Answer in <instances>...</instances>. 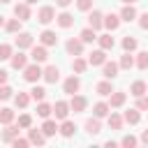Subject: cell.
<instances>
[{"instance_id": "1", "label": "cell", "mask_w": 148, "mask_h": 148, "mask_svg": "<svg viewBox=\"0 0 148 148\" xmlns=\"http://www.w3.org/2000/svg\"><path fill=\"white\" fill-rule=\"evenodd\" d=\"M42 74H44V69L39 67V62L25 65V69H23V79H25L28 83H37V81L42 79Z\"/></svg>"}, {"instance_id": "2", "label": "cell", "mask_w": 148, "mask_h": 148, "mask_svg": "<svg viewBox=\"0 0 148 148\" xmlns=\"http://www.w3.org/2000/svg\"><path fill=\"white\" fill-rule=\"evenodd\" d=\"M37 21H39L42 25H49L51 21H56V9H53L51 5L39 7V12H37Z\"/></svg>"}, {"instance_id": "3", "label": "cell", "mask_w": 148, "mask_h": 148, "mask_svg": "<svg viewBox=\"0 0 148 148\" xmlns=\"http://www.w3.org/2000/svg\"><path fill=\"white\" fill-rule=\"evenodd\" d=\"M32 44H35V39H32V35H30V32H16V37H14V46H16L18 51L30 49Z\"/></svg>"}, {"instance_id": "4", "label": "cell", "mask_w": 148, "mask_h": 148, "mask_svg": "<svg viewBox=\"0 0 148 148\" xmlns=\"http://www.w3.org/2000/svg\"><path fill=\"white\" fill-rule=\"evenodd\" d=\"M79 88H81V79L79 76H67L65 81H62V92H67V95H76L79 92Z\"/></svg>"}, {"instance_id": "5", "label": "cell", "mask_w": 148, "mask_h": 148, "mask_svg": "<svg viewBox=\"0 0 148 148\" xmlns=\"http://www.w3.org/2000/svg\"><path fill=\"white\" fill-rule=\"evenodd\" d=\"M65 51L69 53V56H81L83 53V42H81V37L76 39V37H69L67 42H65Z\"/></svg>"}, {"instance_id": "6", "label": "cell", "mask_w": 148, "mask_h": 148, "mask_svg": "<svg viewBox=\"0 0 148 148\" xmlns=\"http://www.w3.org/2000/svg\"><path fill=\"white\" fill-rule=\"evenodd\" d=\"M30 58H32V62H46L49 60V51H46V46L44 44H39V46H30Z\"/></svg>"}, {"instance_id": "7", "label": "cell", "mask_w": 148, "mask_h": 148, "mask_svg": "<svg viewBox=\"0 0 148 148\" xmlns=\"http://www.w3.org/2000/svg\"><path fill=\"white\" fill-rule=\"evenodd\" d=\"M69 102H65V99H58L56 104H53V116H56V120H65L67 116H69Z\"/></svg>"}, {"instance_id": "8", "label": "cell", "mask_w": 148, "mask_h": 148, "mask_svg": "<svg viewBox=\"0 0 148 148\" xmlns=\"http://www.w3.org/2000/svg\"><path fill=\"white\" fill-rule=\"evenodd\" d=\"M118 72H120V65L113 62V60H106V62L102 65V76H104V79H111V81H113V79L118 76Z\"/></svg>"}, {"instance_id": "9", "label": "cell", "mask_w": 148, "mask_h": 148, "mask_svg": "<svg viewBox=\"0 0 148 148\" xmlns=\"http://www.w3.org/2000/svg\"><path fill=\"white\" fill-rule=\"evenodd\" d=\"M18 132H21V127H18V125H12V123H9V125H7V127H5L2 132H0V139H2L5 143H9V146H12V141H14L16 136H18Z\"/></svg>"}, {"instance_id": "10", "label": "cell", "mask_w": 148, "mask_h": 148, "mask_svg": "<svg viewBox=\"0 0 148 148\" xmlns=\"http://www.w3.org/2000/svg\"><path fill=\"white\" fill-rule=\"evenodd\" d=\"M88 25L95 28V30L104 28V14H102L99 9H90V14H88Z\"/></svg>"}, {"instance_id": "11", "label": "cell", "mask_w": 148, "mask_h": 148, "mask_svg": "<svg viewBox=\"0 0 148 148\" xmlns=\"http://www.w3.org/2000/svg\"><path fill=\"white\" fill-rule=\"evenodd\" d=\"M86 106H88V99H86L83 95H72V99H69V109H72L74 113H83Z\"/></svg>"}, {"instance_id": "12", "label": "cell", "mask_w": 148, "mask_h": 148, "mask_svg": "<svg viewBox=\"0 0 148 148\" xmlns=\"http://www.w3.org/2000/svg\"><path fill=\"white\" fill-rule=\"evenodd\" d=\"M28 139H30V143H35V146H44L49 136L42 132V127H39V130H37V127H30V130H28Z\"/></svg>"}, {"instance_id": "13", "label": "cell", "mask_w": 148, "mask_h": 148, "mask_svg": "<svg viewBox=\"0 0 148 148\" xmlns=\"http://www.w3.org/2000/svg\"><path fill=\"white\" fill-rule=\"evenodd\" d=\"M14 16H16V18H21V21H28V18L32 16L30 5H28V2H18V5H14Z\"/></svg>"}, {"instance_id": "14", "label": "cell", "mask_w": 148, "mask_h": 148, "mask_svg": "<svg viewBox=\"0 0 148 148\" xmlns=\"http://www.w3.org/2000/svg\"><path fill=\"white\" fill-rule=\"evenodd\" d=\"M42 79H44L46 83H56V81L60 79V69H58L56 65H46V67H44V74H42Z\"/></svg>"}, {"instance_id": "15", "label": "cell", "mask_w": 148, "mask_h": 148, "mask_svg": "<svg viewBox=\"0 0 148 148\" xmlns=\"http://www.w3.org/2000/svg\"><path fill=\"white\" fill-rule=\"evenodd\" d=\"M125 99H127V95H125L123 90H113V92L109 95V106H111V109H120V106L125 104Z\"/></svg>"}, {"instance_id": "16", "label": "cell", "mask_w": 148, "mask_h": 148, "mask_svg": "<svg viewBox=\"0 0 148 148\" xmlns=\"http://www.w3.org/2000/svg\"><path fill=\"white\" fill-rule=\"evenodd\" d=\"M118 25H120V14H104V28L109 30V32H113V30H118Z\"/></svg>"}, {"instance_id": "17", "label": "cell", "mask_w": 148, "mask_h": 148, "mask_svg": "<svg viewBox=\"0 0 148 148\" xmlns=\"http://www.w3.org/2000/svg\"><path fill=\"white\" fill-rule=\"evenodd\" d=\"M83 127H86V132H88L90 136H95V134H99V132H102V123H99V118H97V116L88 118Z\"/></svg>"}, {"instance_id": "18", "label": "cell", "mask_w": 148, "mask_h": 148, "mask_svg": "<svg viewBox=\"0 0 148 148\" xmlns=\"http://www.w3.org/2000/svg\"><path fill=\"white\" fill-rule=\"evenodd\" d=\"M136 9H134V5H125L123 9H120V21H125V23H132V21H136Z\"/></svg>"}, {"instance_id": "19", "label": "cell", "mask_w": 148, "mask_h": 148, "mask_svg": "<svg viewBox=\"0 0 148 148\" xmlns=\"http://www.w3.org/2000/svg\"><path fill=\"white\" fill-rule=\"evenodd\" d=\"M74 21H76V18H74L69 12H60V14H56V23H58L60 28H72Z\"/></svg>"}, {"instance_id": "20", "label": "cell", "mask_w": 148, "mask_h": 148, "mask_svg": "<svg viewBox=\"0 0 148 148\" xmlns=\"http://www.w3.org/2000/svg\"><path fill=\"white\" fill-rule=\"evenodd\" d=\"M106 62V51L104 49H97V51H92L90 56H88V65H104Z\"/></svg>"}, {"instance_id": "21", "label": "cell", "mask_w": 148, "mask_h": 148, "mask_svg": "<svg viewBox=\"0 0 148 148\" xmlns=\"http://www.w3.org/2000/svg\"><path fill=\"white\" fill-rule=\"evenodd\" d=\"M9 62H12V69H25V65H28V56L25 53H14L12 58H9Z\"/></svg>"}, {"instance_id": "22", "label": "cell", "mask_w": 148, "mask_h": 148, "mask_svg": "<svg viewBox=\"0 0 148 148\" xmlns=\"http://www.w3.org/2000/svg\"><path fill=\"white\" fill-rule=\"evenodd\" d=\"M39 42H42L44 46H56V44H58V35H56L53 30H42Z\"/></svg>"}, {"instance_id": "23", "label": "cell", "mask_w": 148, "mask_h": 148, "mask_svg": "<svg viewBox=\"0 0 148 148\" xmlns=\"http://www.w3.org/2000/svg\"><path fill=\"white\" fill-rule=\"evenodd\" d=\"M95 92H97L99 97H109V95L113 92V86H111V79H106V81H99V83L95 86Z\"/></svg>"}, {"instance_id": "24", "label": "cell", "mask_w": 148, "mask_h": 148, "mask_svg": "<svg viewBox=\"0 0 148 148\" xmlns=\"http://www.w3.org/2000/svg\"><path fill=\"white\" fill-rule=\"evenodd\" d=\"M123 120L127 123V125H136L139 120H141V111L134 106V109H127L125 113H123Z\"/></svg>"}, {"instance_id": "25", "label": "cell", "mask_w": 148, "mask_h": 148, "mask_svg": "<svg viewBox=\"0 0 148 148\" xmlns=\"http://www.w3.org/2000/svg\"><path fill=\"white\" fill-rule=\"evenodd\" d=\"M58 130H60V125H58L53 118H44V123H42V132H44L46 136H53Z\"/></svg>"}, {"instance_id": "26", "label": "cell", "mask_w": 148, "mask_h": 148, "mask_svg": "<svg viewBox=\"0 0 148 148\" xmlns=\"http://www.w3.org/2000/svg\"><path fill=\"white\" fill-rule=\"evenodd\" d=\"M79 37H81V42H83V44H92V42H97V30L88 25V28H83V30H81V35H79Z\"/></svg>"}, {"instance_id": "27", "label": "cell", "mask_w": 148, "mask_h": 148, "mask_svg": "<svg viewBox=\"0 0 148 148\" xmlns=\"http://www.w3.org/2000/svg\"><path fill=\"white\" fill-rule=\"evenodd\" d=\"M109 113H111L109 102H97V104L92 106V116H97V118H106Z\"/></svg>"}, {"instance_id": "28", "label": "cell", "mask_w": 148, "mask_h": 148, "mask_svg": "<svg viewBox=\"0 0 148 148\" xmlns=\"http://www.w3.org/2000/svg\"><path fill=\"white\" fill-rule=\"evenodd\" d=\"M97 42H99V49H104V51H111L113 46H116V39L106 32V35H97Z\"/></svg>"}, {"instance_id": "29", "label": "cell", "mask_w": 148, "mask_h": 148, "mask_svg": "<svg viewBox=\"0 0 148 148\" xmlns=\"http://www.w3.org/2000/svg\"><path fill=\"white\" fill-rule=\"evenodd\" d=\"M146 92H148V83H146V81H134V83L130 86V95H134V97L146 95Z\"/></svg>"}, {"instance_id": "30", "label": "cell", "mask_w": 148, "mask_h": 148, "mask_svg": "<svg viewBox=\"0 0 148 148\" xmlns=\"http://www.w3.org/2000/svg\"><path fill=\"white\" fill-rule=\"evenodd\" d=\"M58 132H60V134H62V136H65V139H69V136H74V132H76V125H74V123H72V120H67V118H65V120H62V125H60V130H58Z\"/></svg>"}, {"instance_id": "31", "label": "cell", "mask_w": 148, "mask_h": 148, "mask_svg": "<svg viewBox=\"0 0 148 148\" xmlns=\"http://www.w3.org/2000/svg\"><path fill=\"white\" fill-rule=\"evenodd\" d=\"M72 69H74L76 74H83V72L88 69V60H83L81 56H74V60H72Z\"/></svg>"}, {"instance_id": "32", "label": "cell", "mask_w": 148, "mask_h": 148, "mask_svg": "<svg viewBox=\"0 0 148 148\" xmlns=\"http://www.w3.org/2000/svg\"><path fill=\"white\" fill-rule=\"evenodd\" d=\"M30 99H32V97H30L28 92H16V95H14V104H16V109H25V106L30 104Z\"/></svg>"}, {"instance_id": "33", "label": "cell", "mask_w": 148, "mask_h": 148, "mask_svg": "<svg viewBox=\"0 0 148 148\" xmlns=\"http://www.w3.org/2000/svg\"><path fill=\"white\" fill-rule=\"evenodd\" d=\"M51 113H53V104H49V102L42 99V102L37 104V116H39V118H49Z\"/></svg>"}, {"instance_id": "34", "label": "cell", "mask_w": 148, "mask_h": 148, "mask_svg": "<svg viewBox=\"0 0 148 148\" xmlns=\"http://www.w3.org/2000/svg\"><path fill=\"white\" fill-rule=\"evenodd\" d=\"M21 25H23V21H21V18H9V21L5 23V30H7V32H12V35H16V32H21Z\"/></svg>"}, {"instance_id": "35", "label": "cell", "mask_w": 148, "mask_h": 148, "mask_svg": "<svg viewBox=\"0 0 148 148\" xmlns=\"http://www.w3.org/2000/svg\"><path fill=\"white\" fill-rule=\"evenodd\" d=\"M118 65H120V69H132V67H134V58H132V53H130V51H125V53L120 56Z\"/></svg>"}, {"instance_id": "36", "label": "cell", "mask_w": 148, "mask_h": 148, "mask_svg": "<svg viewBox=\"0 0 148 148\" xmlns=\"http://www.w3.org/2000/svg\"><path fill=\"white\" fill-rule=\"evenodd\" d=\"M123 123H125V120H123L120 113H113V111L109 113V127H111V130H123Z\"/></svg>"}, {"instance_id": "37", "label": "cell", "mask_w": 148, "mask_h": 148, "mask_svg": "<svg viewBox=\"0 0 148 148\" xmlns=\"http://www.w3.org/2000/svg\"><path fill=\"white\" fill-rule=\"evenodd\" d=\"M136 46H139L136 37H132V35H125V37H123V49H125V51L132 53V51H136Z\"/></svg>"}, {"instance_id": "38", "label": "cell", "mask_w": 148, "mask_h": 148, "mask_svg": "<svg viewBox=\"0 0 148 148\" xmlns=\"http://www.w3.org/2000/svg\"><path fill=\"white\" fill-rule=\"evenodd\" d=\"M16 125H18L21 130H30V127H32V116H30V113H21L18 120H16Z\"/></svg>"}, {"instance_id": "39", "label": "cell", "mask_w": 148, "mask_h": 148, "mask_svg": "<svg viewBox=\"0 0 148 148\" xmlns=\"http://www.w3.org/2000/svg\"><path fill=\"white\" fill-rule=\"evenodd\" d=\"M9 123H14V111L12 109H0V125H9Z\"/></svg>"}, {"instance_id": "40", "label": "cell", "mask_w": 148, "mask_h": 148, "mask_svg": "<svg viewBox=\"0 0 148 148\" xmlns=\"http://www.w3.org/2000/svg\"><path fill=\"white\" fill-rule=\"evenodd\" d=\"M134 65H136L139 69H148V51H139V53H136Z\"/></svg>"}, {"instance_id": "41", "label": "cell", "mask_w": 148, "mask_h": 148, "mask_svg": "<svg viewBox=\"0 0 148 148\" xmlns=\"http://www.w3.org/2000/svg\"><path fill=\"white\" fill-rule=\"evenodd\" d=\"M30 97H32L35 102H42V99L46 97V88H42V86H35V88L30 90Z\"/></svg>"}, {"instance_id": "42", "label": "cell", "mask_w": 148, "mask_h": 148, "mask_svg": "<svg viewBox=\"0 0 148 148\" xmlns=\"http://www.w3.org/2000/svg\"><path fill=\"white\" fill-rule=\"evenodd\" d=\"M12 56H14L12 44H0V60H9Z\"/></svg>"}, {"instance_id": "43", "label": "cell", "mask_w": 148, "mask_h": 148, "mask_svg": "<svg viewBox=\"0 0 148 148\" xmlns=\"http://www.w3.org/2000/svg\"><path fill=\"white\" fill-rule=\"evenodd\" d=\"M139 143V139L136 136H132V134H125L123 139H120V146H125V148H134Z\"/></svg>"}, {"instance_id": "44", "label": "cell", "mask_w": 148, "mask_h": 148, "mask_svg": "<svg viewBox=\"0 0 148 148\" xmlns=\"http://www.w3.org/2000/svg\"><path fill=\"white\" fill-rule=\"evenodd\" d=\"M9 97H14V90L7 83H0V99H9Z\"/></svg>"}, {"instance_id": "45", "label": "cell", "mask_w": 148, "mask_h": 148, "mask_svg": "<svg viewBox=\"0 0 148 148\" xmlns=\"http://www.w3.org/2000/svg\"><path fill=\"white\" fill-rule=\"evenodd\" d=\"M92 2L95 0H76V9L79 12H90L92 9Z\"/></svg>"}, {"instance_id": "46", "label": "cell", "mask_w": 148, "mask_h": 148, "mask_svg": "<svg viewBox=\"0 0 148 148\" xmlns=\"http://www.w3.org/2000/svg\"><path fill=\"white\" fill-rule=\"evenodd\" d=\"M136 109L139 111H148V95H139L136 97Z\"/></svg>"}, {"instance_id": "47", "label": "cell", "mask_w": 148, "mask_h": 148, "mask_svg": "<svg viewBox=\"0 0 148 148\" xmlns=\"http://www.w3.org/2000/svg\"><path fill=\"white\" fill-rule=\"evenodd\" d=\"M12 146H14V148H25V146H30V139H21V136H16V139L12 141Z\"/></svg>"}, {"instance_id": "48", "label": "cell", "mask_w": 148, "mask_h": 148, "mask_svg": "<svg viewBox=\"0 0 148 148\" xmlns=\"http://www.w3.org/2000/svg\"><path fill=\"white\" fill-rule=\"evenodd\" d=\"M139 28H141V30H148V12H143V14L139 16Z\"/></svg>"}, {"instance_id": "49", "label": "cell", "mask_w": 148, "mask_h": 148, "mask_svg": "<svg viewBox=\"0 0 148 148\" xmlns=\"http://www.w3.org/2000/svg\"><path fill=\"white\" fill-rule=\"evenodd\" d=\"M56 5L65 9V7H69V5H72V0H56Z\"/></svg>"}, {"instance_id": "50", "label": "cell", "mask_w": 148, "mask_h": 148, "mask_svg": "<svg viewBox=\"0 0 148 148\" xmlns=\"http://www.w3.org/2000/svg\"><path fill=\"white\" fill-rule=\"evenodd\" d=\"M139 141H141L143 146H148V130H143V132H141V139H139Z\"/></svg>"}, {"instance_id": "51", "label": "cell", "mask_w": 148, "mask_h": 148, "mask_svg": "<svg viewBox=\"0 0 148 148\" xmlns=\"http://www.w3.org/2000/svg\"><path fill=\"white\" fill-rule=\"evenodd\" d=\"M7 76H9L7 69H0V83H7Z\"/></svg>"}, {"instance_id": "52", "label": "cell", "mask_w": 148, "mask_h": 148, "mask_svg": "<svg viewBox=\"0 0 148 148\" xmlns=\"http://www.w3.org/2000/svg\"><path fill=\"white\" fill-rule=\"evenodd\" d=\"M5 23H7V21H5V16L0 14V28H5Z\"/></svg>"}, {"instance_id": "53", "label": "cell", "mask_w": 148, "mask_h": 148, "mask_svg": "<svg viewBox=\"0 0 148 148\" xmlns=\"http://www.w3.org/2000/svg\"><path fill=\"white\" fill-rule=\"evenodd\" d=\"M120 2H125V5H134L136 0H120Z\"/></svg>"}, {"instance_id": "54", "label": "cell", "mask_w": 148, "mask_h": 148, "mask_svg": "<svg viewBox=\"0 0 148 148\" xmlns=\"http://www.w3.org/2000/svg\"><path fill=\"white\" fill-rule=\"evenodd\" d=\"M25 2H28V5H35V2H37V0H25Z\"/></svg>"}, {"instance_id": "55", "label": "cell", "mask_w": 148, "mask_h": 148, "mask_svg": "<svg viewBox=\"0 0 148 148\" xmlns=\"http://www.w3.org/2000/svg\"><path fill=\"white\" fill-rule=\"evenodd\" d=\"M0 2H12V0H0Z\"/></svg>"}]
</instances>
